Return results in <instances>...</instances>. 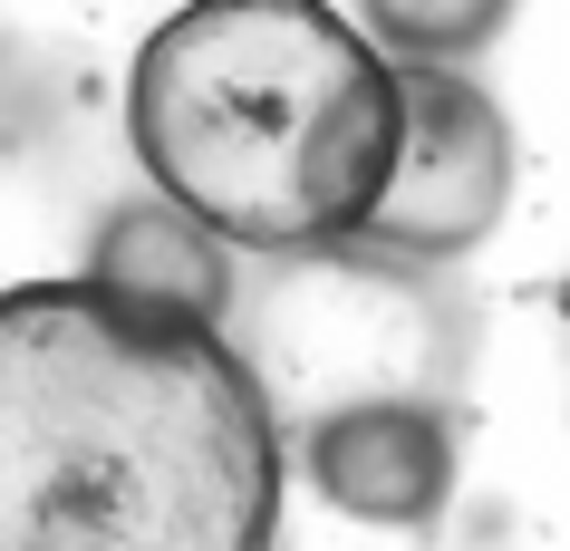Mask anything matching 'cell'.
I'll list each match as a JSON object with an SVG mask.
<instances>
[{
    "label": "cell",
    "instance_id": "obj_1",
    "mask_svg": "<svg viewBox=\"0 0 570 551\" xmlns=\"http://www.w3.org/2000/svg\"><path fill=\"white\" fill-rule=\"evenodd\" d=\"M281 426L252 358L107 281L0 291V551H271Z\"/></svg>",
    "mask_w": 570,
    "mask_h": 551
},
{
    "label": "cell",
    "instance_id": "obj_2",
    "mask_svg": "<svg viewBox=\"0 0 570 551\" xmlns=\"http://www.w3.org/2000/svg\"><path fill=\"white\" fill-rule=\"evenodd\" d=\"M126 136L155 194L233 252L358 243L396 175V59L330 0H184L126 68Z\"/></svg>",
    "mask_w": 570,
    "mask_h": 551
},
{
    "label": "cell",
    "instance_id": "obj_3",
    "mask_svg": "<svg viewBox=\"0 0 570 551\" xmlns=\"http://www.w3.org/2000/svg\"><path fill=\"white\" fill-rule=\"evenodd\" d=\"M396 97H406L396 175L358 243L387 262H454L512 204V136L464 68H396Z\"/></svg>",
    "mask_w": 570,
    "mask_h": 551
},
{
    "label": "cell",
    "instance_id": "obj_4",
    "mask_svg": "<svg viewBox=\"0 0 570 551\" xmlns=\"http://www.w3.org/2000/svg\"><path fill=\"white\" fill-rule=\"evenodd\" d=\"M301 464L320 503H338L348 522H416L445 513L454 493V416L425 397H348V406H320L301 426Z\"/></svg>",
    "mask_w": 570,
    "mask_h": 551
},
{
    "label": "cell",
    "instance_id": "obj_5",
    "mask_svg": "<svg viewBox=\"0 0 570 551\" xmlns=\"http://www.w3.org/2000/svg\"><path fill=\"white\" fill-rule=\"evenodd\" d=\"M88 281L126 291V301L146 309H175V319H204L223 329V309H233V272H223V243H213L204 223H184L175 204H136V214L107 223V243H97Z\"/></svg>",
    "mask_w": 570,
    "mask_h": 551
},
{
    "label": "cell",
    "instance_id": "obj_6",
    "mask_svg": "<svg viewBox=\"0 0 570 551\" xmlns=\"http://www.w3.org/2000/svg\"><path fill=\"white\" fill-rule=\"evenodd\" d=\"M358 20L396 68H464L512 20V0H358Z\"/></svg>",
    "mask_w": 570,
    "mask_h": 551
}]
</instances>
